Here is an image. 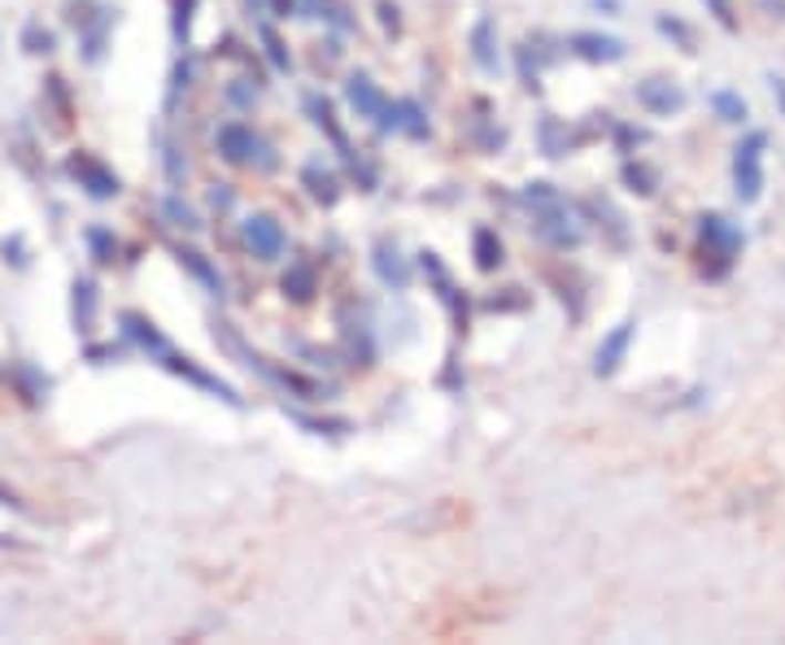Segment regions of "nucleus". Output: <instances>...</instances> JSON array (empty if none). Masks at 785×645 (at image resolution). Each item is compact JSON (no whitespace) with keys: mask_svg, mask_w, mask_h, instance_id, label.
<instances>
[{"mask_svg":"<svg viewBox=\"0 0 785 645\" xmlns=\"http://www.w3.org/2000/svg\"><path fill=\"white\" fill-rule=\"evenodd\" d=\"M571 49H576L585 62H620V58H624V40L598 35V31H576V35H571Z\"/></svg>","mask_w":785,"mask_h":645,"instance_id":"6e6552de","label":"nucleus"},{"mask_svg":"<svg viewBox=\"0 0 785 645\" xmlns=\"http://www.w3.org/2000/svg\"><path fill=\"white\" fill-rule=\"evenodd\" d=\"M110 22H114V13H110V9H96V18H92V22H79V27H83V58H87V62H96V58H101Z\"/></svg>","mask_w":785,"mask_h":645,"instance_id":"2eb2a0df","label":"nucleus"},{"mask_svg":"<svg viewBox=\"0 0 785 645\" xmlns=\"http://www.w3.org/2000/svg\"><path fill=\"white\" fill-rule=\"evenodd\" d=\"M123 336H127L132 345H141L144 354H153V358L162 362L171 375L188 379L193 388H202V393H210V397H223L227 406H240V397H236V388H231V384H223V379L210 375L206 366H197L188 354H179V350H175V345L157 332V323H148L144 314H136V310H127V314H123Z\"/></svg>","mask_w":785,"mask_h":645,"instance_id":"f257e3e1","label":"nucleus"},{"mask_svg":"<svg viewBox=\"0 0 785 645\" xmlns=\"http://www.w3.org/2000/svg\"><path fill=\"white\" fill-rule=\"evenodd\" d=\"M629 345H633V323H620L602 345H598V358H593V375H616L620 371V362L629 354Z\"/></svg>","mask_w":785,"mask_h":645,"instance_id":"1a4fd4ad","label":"nucleus"},{"mask_svg":"<svg viewBox=\"0 0 785 645\" xmlns=\"http://www.w3.org/2000/svg\"><path fill=\"white\" fill-rule=\"evenodd\" d=\"M707 4L715 9V18H720V27H724V31H733V27H737V18H733V4H729V0H707Z\"/></svg>","mask_w":785,"mask_h":645,"instance_id":"7c9ffc66","label":"nucleus"},{"mask_svg":"<svg viewBox=\"0 0 785 645\" xmlns=\"http://www.w3.org/2000/svg\"><path fill=\"white\" fill-rule=\"evenodd\" d=\"M44 101L53 105V114H58V127H71V96H66V83L53 74V79H44Z\"/></svg>","mask_w":785,"mask_h":645,"instance_id":"aec40b11","label":"nucleus"},{"mask_svg":"<svg viewBox=\"0 0 785 645\" xmlns=\"http://www.w3.org/2000/svg\"><path fill=\"white\" fill-rule=\"evenodd\" d=\"M175 258H179V267H184V271H193V280H197V284H206L215 297H223V275H218L215 267L206 262V253H197V249H184V245H179V249H175Z\"/></svg>","mask_w":785,"mask_h":645,"instance_id":"9b49d317","label":"nucleus"},{"mask_svg":"<svg viewBox=\"0 0 785 645\" xmlns=\"http://www.w3.org/2000/svg\"><path fill=\"white\" fill-rule=\"evenodd\" d=\"M22 49H27V53H53V31L27 27V31H22Z\"/></svg>","mask_w":785,"mask_h":645,"instance_id":"393cba45","label":"nucleus"},{"mask_svg":"<svg viewBox=\"0 0 785 645\" xmlns=\"http://www.w3.org/2000/svg\"><path fill=\"white\" fill-rule=\"evenodd\" d=\"M87 249H92V258H96V262H114L118 240H114L105 227H87Z\"/></svg>","mask_w":785,"mask_h":645,"instance_id":"5701e85b","label":"nucleus"},{"mask_svg":"<svg viewBox=\"0 0 785 645\" xmlns=\"http://www.w3.org/2000/svg\"><path fill=\"white\" fill-rule=\"evenodd\" d=\"M375 275H380L384 284H393V288L411 284V267H406V262H402V253H397V249H389V245H380V249H375Z\"/></svg>","mask_w":785,"mask_h":645,"instance_id":"f8f14e48","label":"nucleus"},{"mask_svg":"<svg viewBox=\"0 0 785 645\" xmlns=\"http://www.w3.org/2000/svg\"><path fill=\"white\" fill-rule=\"evenodd\" d=\"M166 175H171V184H184V175H188V170H184V162H179V153H175V148H166Z\"/></svg>","mask_w":785,"mask_h":645,"instance_id":"2f4dec72","label":"nucleus"},{"mask_svg":"<svg viewBox=\"0 0 785 645\" xmlns=\"http://www.w3.org/2000/svg\"><path fill=\"white\" fill-rule=\"evenodd\" d=\"M301 179H306V188H310V197L314 201H323V206H332L341 193H337V175L332 170H323L319 162H310L306 170H301Z\"/></svg>","mask_w":785,"mask_h":645,"instance_id":"dca6fc26","label":"nucleus"},{"mask_svg":"<svg viewBox=\"0 0 785 645\" xmlns=\"http://www.w3.org/2000/svg\"><path fill=\"white\" fill-rule=\"evenodd\" d=\"M393 114H397V132H406V136H415V141H424V136L432 132L428 118H424V110H420L415 101H397Z\"/></svg>","mask_w":785,"mask_h":645,"instance_id":"a211bd4d","label":"nucleus"},{"mask_svg":"<svg viewBox=\"0 0 785 645\" xmlns=\"http://www.w3.org/2000/svg\"><path fill=\"white\" fill-rule=\"evenodd\" d=\"M245 4H254V9H267V4H271V0H245Z\"/></svg>","mask_w":785,"mask_h":645,"instance_id":"f704fd0d","label":"nucleus"},{"mask_svg":"<svg viewBox=\"0 0 785 645\" xmlns=\"http://www.w3.org/2000/svg\"><path fill=\"white\" fill-rule=\"evenodd\" d=\"M162 215L171 218L175 227H184V231H197V227H202L197 210H188V206H184V201H175V197H171V201H162Z\"/></svg>","mask_w":785,"mask_h":645,"instance_id":"b1692460","label":"nucleus"},{"mask_svg":"<svg viewBox=\"0 0 785 645\" xmlns=\"http://www.w3.org/2000/svg\"><path fill=\"white\" fill-rule=\"evenodd\" d=\"M494 49H498V44H494V22L481 18L476 31H472V58H476L481 71H498V53H494Z\"/></svg>","mask_w":785,"mask_h":645,"instance_id":"4468645a","label":"nucleus"},{"mask_svg":"<svg viewBox=\"0 0 785 645\" xmlns=\"http://www.w3.org/2000/svg\"><path fill=\"white\" fill-rule=\"evenodd\" d=\"M96 323V280H74V327L79 332H92Z\"/></svg>","mask_w":785,"mask_h":645,"instance_id":"ddd939ff","label":"nucleus"},{"mask_svg":"<svg viewBox=\"0 0 785 645\" xmlns=\"http://www.w3.org/2000/svg\"><path fill=\"white\" fill-rule=\"evenodd\" d=\"M624 179H629L633 193H642V197L654 193V170H650V166H633V162H629V166H624Z\"/></svg>","mask_w":785,"mask_h":645,"instance_id":"a878e982","label":"nucleus"},{"mask_svg":"<svg viewBox=\"0 0 785 645\" xmlns=\"http://www.w3.org/2000/svg\"><path fill=\"white\" fill-rule=\"evenodd\" d=\"M306 110L314 114V123H319V127H323V132L332 136V144H337V148H341L345 157H354V153H350V141H345V132L337 127V114H332V105H328L323 96H310V101H306Z\"/></svg>","mask_w":785,"mask_h":645,"instance_id":"f3484780","label":"nucleus"},{"mask_svg":"<svg viewBox=\"0 0 785 645\" xmlns=\"http://www.w3.org/2000/svg\"><path fill=\"white\" fill-rule=\"evenodd\" d=\"M245 240H249V249L262 258V262H276L280 253H285V227L276 222L271 215H254L245 222Z\"/></svg>","mask_w":785,"mask_h":645,"instance_id":"0eeeda50","label":"nucleus"},{"mask_svg":"<svg viewBox=\"0 0 785 645\" xmlns=\"http://www.w3.org/2000/svg\"><path fill=\"white\" fill-rule=\"evenodd\" d=\"M66 175L79 179V188H83L87 197H96V201H110V197L123 193L118 175H114L101 157H92V153H71V157H66Z\"/></svg>","mask_w":785,"mask_h":645,"instance_id":"20e7f679","label":"nucleus"},{"mask_svg":"<svg viewBox=\"0 0 785 645\" xmlns=\"http://www.w3.org/2000/svg\"><path fill=\"white\" fill-rule=\"evenodd\" d=\"M345 96H350V105H354L362 118H375L380 132H397V114H393L389 96H384L366 74H354V79L345 83Z\"/></svg>","mask_w":785,"mask_h":645,"instance_id":"423d86ee","label":"nucleus"},{"mask_svg":"<svg viewBox=\"0 0 785 645\" xmlns=\"http://www.w3.org/2000/svg\"><path fill=\"white\" fill-rule=\"evenodd\" d=\"M193 9H197V0H175V40H188Z\"/></svg>","mask_w":785,"mask_h":645,"instance_id":"cd10ccee","label":"nucleus"},{"mask_svg":"<svg viewBox=\"0 0 785 645\" xmlns=\"http://www.w3.org/2000/svg\"><path fill=\"white\" fill-rule=\"evenodd\" d=\"M262 44H267L271 66H276V71H288V53H285V44H280V35H276L271 27H262Z\"/></svg>","mask_w":785,"mask_h":645,"instance_id":"bb28decb","label":"nucleus"},{"mask_svg":"<svg viewBox=\"0 0 785 645\" xmlns=\"http://www.w3.org/2000/svg\"><path fill=\"white\" fill-rule=\"evenodd\" d=\"M712 110L720 114V123H742V118H746V101H742L737 92H715Z\"/></svg>","mask_w":785,"mask_h":645,"instance_id":"4be33fe9","label":"nucleus"},{"mask_svg":"<svg viewBox=\"0 0 785 645\" xmlns=\"http://www.w3.org/2000/svg\"><path fill=\"white\" fill-rule=\"evenodd\" d=\"M659 31H663V35H676V40H681L685 49L694 44V35H690V27H685V22H676V18H659Z\"/></svg>","mask_w":785,"mask_h":645,"instance_id":"c756f323","label":"nucleus"},{"mask_svg":"<svg viewBox=\"0 0 785 645\" xmlns=\"http://www.w3.org/2000/svg\"><path fill=\"white\" fill-rule=\"evenodd\" d=\"M699 240H703V258H712L715 267L707 275H724L729 267H733V258L742 253V227L737 222H729L724 215H707L703 218V227H699Z\"/></svg>","mask_w":785,"mask_h":645,"instance_id":"f03ea898","label":"nucleus"},{"mask_svg":"<svg viewBox=\"0 0 785 645\" xmlns=\"http://www.w3.org/2000/svg\"><path fill=\"white\" fill-rule=\"evenodd\" d=\"M541 148H546V157H559V153H564V144H559V123H555V118L541 123Z\"/></svg>","mask_w":785,"mask_h":645,"instance_id":"c85d7f7f","label":"nucleus"},{"mask_svg":"<svg viewBox=\"0 0 785 645\" xmlns=\"http://www.w3.org/2000/svg\"><path fill=\"white\" fill-rule=\"evenodd\" d=\"M271 9H276L280 18H288V13H292V0H271Z\"/></svg>","mask_w":785,"mask_h":645,"instance_id":"473e14b6","label":"nucleus"},{"mask_svg":"<svg viewBox=\"0 0 785 645\" xmlns=\"http://www.w3.org/2000/svg\"><path fill=\"white\" fill-rule=\"evenodd\" d=\"M638 101H642L650 114H672V110L685 105V92L672 87V83H663V79H650V83L638 87Z\"/></svg>","mask_w":785,"mask_h":645,"instance_id":"9d476101","label":"nucleus"},{"mask_svg":"<svg viewBox=\"0 0 785 645\" xmlns=\"http://www.w3.org/2000/svg\"><path fill=\"white\" fill-rule=\"evenodd\" d=\"M476 267H481V271H494V267H502V240L489 231V227H481V231H476Z\"/></svg>","mask_w":785,"mask_h":645,"instance_id":"412c9836","label":"nucleus"},{"mask_svg":"<svg viewBox=\"0 0 785 645\" xmlns=\"http://www.w3.org/2000/svg\"><path fill=\"white\" fill-rule=\"evenodd\" d=\"M285 292L292 297V301H310V297H314V267H306V262L288 267Z\"/></svg>","mask_w":785,"mask_h":645,"instance_id":"6ab92c4d","label":"nucleus"},{"mask_svg":"<svg viewBox=\"0 0 785 645\" xmlns=\"http://www.w3.org/2000/svg\"><path fill=\"white\" fill-rule=\"evenodd\" d=\"M764 132H751L746 144H737V157H733V184H737V201L742 206H755L760 193H764Z\"/></svg>","mask_w":785,"mask_h":645,"instance_id":"7ed1b4c3","label":"nucleus"},{"mask_svg":"<svg viewBox=\"0 0 785 645\" xmlns=\"http://www.w3.org/2000/svg\"><path fill=\"white\" fill-rule=\"evenodd\" d=\"M773 92H777V101L785 105V79H773Z\"/></svg>","mask_w":785,"mask_h":645,"instance_id":"72a5a7b5","label":"nucleus"},{"mask_svg":"<svg viewBox=\"0 0 785 645\" xmlns=\"http://www.w3.org/2000/svg\"><path fill=\"white\" fill-rule=\"evenodd\" d=\"M218 153L231 162V166H276V157H267V144L254 136V127H245V123H227L223 132H218Z\"/></svg>","mask_w":785,"mask_h":645,"instance_id":"39448f33","label":"nucleus"}]
</instances>
